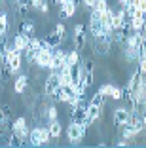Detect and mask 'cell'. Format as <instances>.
I'll use <instances>...</instances> for the list:
<instances>
[{
    "instance_id": "1",
    "label": "cell",
    "mask_w": 146,
    "mask_h": 148,
    "mask_svg": "<svg viewBox=\"0 0 146 148\" xmlns=\"http://www.w3.org/2000/svg\"><path fill=\"white\" fill-rule=\"evenodd\" d=\"M87 127H89V123H86V122H82V123L70 122L69 127H66V139H69V143L70 144H80L87 133Z\"/></svg>"
},
{
    "instance_id": "2",
    "label": "cell",
    "mask_w": 146,
    "mask_h": 148,
    "mask_svg": "<svg viewBox=\"0 0 146 148\" xmlns=\"http://www.w3.org/2000/svg\"><path fill=\"white\" fill-rule=\"evenodd\" d=\"M27 143L30 146H44V144L51 143V135H49V129L47 127H32L29 133V140Z\"/></svg>"
},
{
    "instance_id": "3",
    "label": "cell",
    "mask_w": 146,
    "mask_h": 148,
    "mask_svg": "<svg viewBox=\"0 0 146 148\" xmlns=\"http://www.w3.org/2000/svg\"><path fill=\"white\" fill-rule=\"evenodd\" d=\"M112 34L108 32H99L97 36H93V48L97 51V55H108L112 48Z\"/></svg>"
},
{
    "instance_id": "4",
    "label": "cell",
    "mask_w": 146,
    "mask_h": 148,
    "mask_svg": "<svg viewBox=\"0 0 146 148\" xmlns=\"http://www.w3.org/2000/svg\"><path fill=\"white\" fill-rule=\"evenodd\" d=\"M74 48L78 49V51H82L84 48H86L87 44V32H86V25L84 23H76L74 25Z\"/></svg>"
},
{
    "instance_id": "5",
    "label": "cell",
    "mask_w": 146,
    "mask_h": 148,
    "mask_svg": "<svg viewBox=\"0 0 146 148\" xmlns=\"http://www.w3.org/2000/svg\"><path fill=\"white\" fill-rule=\"evenodd\" d=\"M63 65H66V51L61 49V48L53 49L51 61H49V70H59Z\"/></svg>"
},
{
    "instance_id": "6",
    "label": "cell",
    "mask_w": 146,
    "mask_h": 148,
    "mask_svg": "<svg viewBox=\"0 0 146 148\" xmlns=\"http://www.w3.org/2000/svg\"><path fill=\"white\" fill-rule=\"evenodd\" d=\"M129 118H131V112H129L125 106H120V108L114 110V127L121 129L123 125L129 123Z\"/></svg>"
},
{
    "instance_id": "7",
    "label": "cell",
    "mask_w": 146,
    "mask_h": 148,
    "mask_svg": "<svg viewBox=\"0 0 146 148\" xmlns=\"http://www.w3.org/2000/svg\"><path fill=\"white\" fill-rule=\"evenodd\" d=\"M51 49L47 48H42L40 51H36V57H34V65H38L40 69H49V61H51Z\"/></svg>"
},
{
    "instance_id": "8",
    "label": "cell",
    "mask_w": 146,
    "mask_h": 148,
    "mask_svg": "<svg viewBox=\"0 0 146 148\" xmlns=\"http://www.w3.org/2000/svg\"><path fill=\"white\" fill-rule=\"evenodd\" d=\"M59 86H61L59 84V72H57V70H51V74H49L47 80H46V86H44V93H46L47 97H51L53 91H55Z\"/></svg>"
},
{
    "instance_id": "9",
    "label": "cell",
    "mask_w": 146,
    "mask_h": 148,
    "mask_svg": "<svg viewBox=\"0 0 146 148\" xmlns=\"http://www.w3.org/2000/svg\"><path fill=\"white\" fill-rule=\"evenodd\" d=\"M76 6H78L76 0H66L64 4L59 6V17L61 19H70V17H74V13H76Z\"/></svg>"
},
{
    "instance_id": "10",
    "label": "cell",
    "mask_w": 146,
    "mask_h": 148,
    "mask_svg": "<svg viewBox=\"0 0 146 148\" xmlns=\"http://www.w3.org/2000/svg\"><path fill=\"white\" fill-rule=\"evenodd\" d=\"M101 110H103V106H97V105H91L89 101H87V108H86V123H93L99 120L101 116Z\"/></svg>"
},
{
    "instance_id": "11",
    "label": "cell",
    "mask_w": 146,
    "mask_h": 148,
    "mask_svg": "<svg viewBox=\"0 0 146 148\" xmlns=\"http://www.w3.org/2000/svg\"><path fill=\"white\" fill-rule=\"evenodd\" d=\"M42 40H44V44H46V46H47L49 49H51V51H53V49H57V48H61V44H63L61 36L57 34L55 31H53V32H49V34H47L46 38H42Z\"/></svg>"
},
{
    "instance_id": "12",
    "label": "cell",
    "mask_w": 146,
    "mask_h": 148,
    "mask_svg": "<svg viewBox=\"0 0 146 148\" xmlns=\"http://www.w3.org/2000/svg\"><path fill=\"white\" fill-rule=\"evenodd\" d=\"M12 46L17 49V51H25V48L29 46V36L21 34V32L13 34V38H12Z\"/></svg>"
},
{
    "instance_id": "13",
    "label": "cell",
    "mask_w": 146,
    "mask_h": 148,
    "mask_svg": "<svg viewBox=\"0 0 146 148\" xmlns=\"http://www.w3.org/2000/svg\"><path fill=\"white\" fill-rule=\"evenodd\" d=\"M27 86H29V76L27 74H19L17 78H15V84H13V91L17 93V95H21V93H25Z\"/></svg>"
},
{
    "instance_id": "14",
    "label": "cell",
    "mask_w": 146,
    "mask_h": 148,
    "mask_svg": "<svg viewBox=\"0 0 146 148\" xmlns=\"http://www.w3.org/2000/svg\"><path fill=\"white\" fill-rule=\"evenodd\" d=\"M47 129H49V135H51V140L61 139V133H63V127H61L59 120H53V122L47 123Z\"/></svg>"
},
{
    "instance_id": "15",
    "label": "cell",
    "mask_w": 146,
    "mask_h": 148,
    "mask_svg": "<svg viewBox=\"0 0 146 148\" xmlns=\"http://www.w3.org/2000/svg\"><path fill=\"white\" fill-rule=\"evenodd\" d=\"M17 32H21V34H25V36H29V38H30V36L36 34V27H34V23H32V21H21Z\"/></svg>"
},
{
    "instance_id": "16",
    "label": "cell",
    "mask_w": 146,
    "mask_h": 148,
    "mask_svg": "<svg viewBox=\"0 0 146 148\" xmlns=\"http://www.w3.org/2000/svg\"><path fill=\"white\" fill-rule=\"evenodd\" d=\"M123 55H125V59H127L129 63H138V59H141V49H137V48H129V46H125Z\"/></svg>"
},
{
    "instance_id": "17",
    "label": "cell",
    "mask_w": 146,
    "mask_h": 148,
    "mask_svg": "<svg viewBox=\"0 0 146 148\" xmlns=\"http://www.w3.org/2000/svg\"><path fill=\"white\" fill-rule=\"evenodd\" d=\"M27 118H15L12 122V127H10V131H13V133H19V131H23V129H27Z\"/></svg>"
},
{
    "instance_id": "18",
    "label": "cell",
    "mask_w": 146,
    "mask_h": 148,
    "mask_svg": "<svg viewBox=\"0 0 146 148\" xmlns=\"http://www.w3.org/2000/svg\"><path fill=\"white\" fill-rule=\"evenodd\" d=\"M129 23H131V31L133 32H142L146 19L144 17H129Z\"/></svg>"
},
{
    "instance_id": "19",
    "label": "cell",
    "mask_w": 146,
    "mask_h": 148,
    "mask_svg": "<svg viewBox=\"0 0 146 148\" xmlns=\"http://www.w3.org/2000/svg\"><path fill=\"white\" fill-rule=\"evenodd\" d=\"M8 29H10L8 13H6V12H0V36H8Z\"/></svg>"
},
{
    "instance_id": "20",
    "label": "cell",
    "mask_w": 146,
    "mask_h": 148,
    "mask_svg": "<svg viewBox=\"0 0 146 148\" xmlns=\"http://www.w3.org/2000/svg\"><path fill=\"white\" fill-rule=\"evenodd\" d=\"M66 63H69V65H78V63H80V51H78L76 48L66 51Z\"/></svg>"
},
{
    "instance_id": "21",
    "label": "cell",
    "mask_w": 146,
    "mask_h": 148,
    "mask_svg": "<svg viewBox=\"0 0 146 148\" xmlns=\"http://www.w3.org/2000/svg\"><path fill=\"white\" fill-rule=\"evenodd\" d=\"M82 80H84V86L89 89V87L95 84V74H93V70H84V78Z\"/></svg>"
},
{
    "instance_id": "22",
    "label": "cell",
    "mask_w": 146,
    "mask_h": 148,
    "mask_svg": "<svg viewBox=\"0 0 146 148\" xmlns=\"http://www.w3.org/2000/svg\"><path fill=\"white\" fill-rule=\"evenodd\" d=\"M46 118L47 122H53V120H59V110H57V106H49V108L46 110Z\"/></svg>"
},
{
    "instance_id": "23",
    "label": "cell",
    "mask_w": 146,
    "mask_h": 148,
    "mask_svg": "<svg viewBox=\"0 0 146 148\" xmlns=\"http://www.w3.org/2000/svg\"><path fill=\"white\" fill-rule=\"evenodd\" d=\"M121 97H123V87L112 86V91H110V99H114V101H121Z\"/></svg>"
},
{
    "instance_id": "24",
    "label": "cell",
    "mask_w": 146,
    "mask_h": 148,
    "mask_svg": "<svg viewBox=\"0 0 146 148\" xmlns=\"http://www.w3.org/2000/svg\"><path fill=\"white\" fill-rule=\"evenodd\" d=\"M89 103H91V105H97V106H104V95H103L101 91H97V93H95V95L89 99Z\"/></svg>"
},
{
    "instance_id": "25",
    "label": "cell",
    "mask_w": 146,
    "mask_h": 148,
    "mask_svg": "<svg viewBox=\"0 0 146 148\" xmlns=\"http://www.w3.org/2000/svg\"><path fill=\"white\" fill-rule=\"evenodd\" d=\"M106 8H108V2H106V0H95V6H93V10H97L99 13H103Z\"/></svg>"
},
{
    "instance_id": "26",
    "label": "cell",
    "mask_w": 146,
    "mask_h": 148,
    "mask_svg": "<svg viewBox=\"0 0 146 148\" xmlns=\"http://www.w3.org/2000/svg\"><path fill=\"white\" fill-rule=\"evenodd\" d=\"M55 32L61 36V40H64V36H66V27H64V23H57Z\"/></svg>"
},
{
    "instance_id": "27",
    "label": "cell",
    "mask_w": 146,
    "mask_h": 148,
    "mask_svg": "<svg viewBox=\"0 0 146 148\" xmlns=\"http://www.w3.org/2000/svg\"><path fill=\"white\" fill-rule=\"evenodd\" d=\"M42 4H44V0H30V2H29V8L34 10V12H40Z\"/></svg>"
},
{
    "instance_id": "28",
    "label": "cell",
    "mask_w": 146,
    "mask_h": 148,
    "mask_svg": "<svg viewBox=\"0 0 146 148\" xmlns=\"http://www.w3.org/2000/svg\"><path fill=\"white\" fill-rule=\"evenodd\" d=\"M99 91L103 93L104 97H110V91H112V84H103V86L99 87Z\"/></svg>"
},
{
    "instance_id": "29",
    "label": "cell",
    "mask_w": 146,
    "mask_h": 148,
    "mask_svg": "<svg viewBox=\"0 0 146 148\" xmlns=\"http://www.w3.org/2000/svg\"><path fill=\"white\" fill-rule=\"evenodd\" d=\"M137 65H138V72H141L142 76H146V59H142V57H141Z\"/></svg>"
},
{
    "instance_id": "30",
    "label": "cell",
    "mask_w": 146,
    "mask_h": 148,
    "mask_svg": "<svg viewBox=\"0 0 146 148\" xmlns=\"http://www.w3.org/2000/svg\"><path fill=\"white\" fill-rule=\"evenodd\" d=\"M82 66H84V70H93L95 63H93V61H89V59H86V61L82 63Z\"/></svg>"
},
{
    "instance_id": "31",
    "label": "cell",
    "mask_w": 146,
    "mask_h": 148,
    "mask_svg": "<svg viewBox=\"0 0 146 148\" xmlns=\"http://www.w3.org/2000/svg\"><path fill=\"white\" fill-rule=\"evenodd\" d=\"M82 2H84V6H86L87 10H91L95 6V0H82Z\"/></svg>"
},
{
    "instance_id": "32",
    "label": "cell",
    "mask_w": 146,
    "mask_h": 148,
    "mask_svg": "<svg viewBox=\"0 0 146 148\" xmlns=\"http://www.w3.org/2000/svg\"><path fill=\"white\" fill-rule=\"evenodd\" d=\"M40 12H42V13H47V12H49V4H47V0H44V4H42V8H40Z\"/></svg>"
},
{
    "instance_id": "33",
    "label": "cell",
    "mask_w": 146,
    "mask_h": 148,
    "mask_svg": "<svg viewBox=\"0 0 146 148\" xmlns=\"http://www.w3.org/2000/svg\"><path fill=\"white\" fill-rule=\"evenodd\" d=\"M127 144H129V140H125V139H120V140L116 143V146H127Z\"/></svg>"
},
{
    "instance_id": "34",
    "label": "cell",
    "mask_w": 146,
    "mask_h": 148,
    "mask_svg": "<svg viewBox=\"0 0 146 148\" xmlns=\"http://www.w3.org/2000/svg\"><path fill=\"white\" fill-rule=\"evenodd\" d=\"M53 2H55L57 6H61V4H64V2H66V0H53Z\"/></svg>"
},
{
    "instance_id": "35",
    "label": "cell",
    "mask_w": 146,
    "mask_h": 148,
    "mask_svg": "<svg viewBox=\"0 0 146 148\" xmlns=\"http://www.w3.org/2000/svg\"><path fill=\"white\" fill-rule=\"evenodd\" d=\"M2 76H4V69H2V65H0V80H2Z\"/></svg>"
},
{
    "instance_id": "36",
    "label": "cell",
    "mask_w": 146,
    "mask_h": 148,
    "mask_svg": "<svg viewBox=\"0 0 146 148\" xmlns=\"http://www.w3.org/2000/svg\"><path fill=\"white\" fill-rule=\"evenodd\" d=\"M0 89H2V80H0Z\"/></svg>"
}]
</instances>
